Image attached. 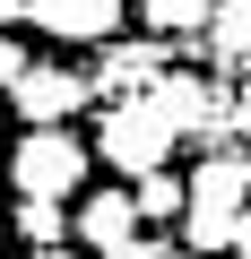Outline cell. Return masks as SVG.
<instances>
[{
  "label": "cell",
  "mask_w": 251,
  "mask_h": 259,
  "mask_svg": "<svg viewBox=\"0 0 251 259\" xmlns=\"http://www.w3.org/2000/svg\"><path fill=\"white\" fill-rule=\"evenodd\" d=\"M69 225H78V250H95V259L148 233V216H139V190H130V182H113V190H87V199L69 207Z\"/></svg>",
  "instance_id": "6"
},
{
  "label": "cell",
  "mask_w": 251,
  "mask_h": 259,
  "mask_svg": "<svg viewBox=\"0 0 251 259\" xmlns=\"http://www.w3.org/2000/svg\"><path fill=\"white\" fill-rule=\"evenodd\" d=\"M130 190H139V216H148V225H165V216L191 207V173H148V182H130Z\"/></svg>",
  "instance_id": "8"
},
{
  "label": "cell",
  "mask_w": 251,
  "mask_h": 259,
  "mask_svg": "<svg viewBox=\"0 0 251 259\" xmlns=\"http://www.w3.org/2000/svg\"><path fill=\"white\" fill-rule=\"evenodd\" d=\"M35 259H95V250H69V242H61V250H35Z\"/></svg>",
  "instance_id": "13"
},
{
  "label": "cell",
  "mask_w": 251,
  "mask_h": 259,
  "mask_svg": "<svg viewBox=\"0 0 251 259\" xmlns=\"http://www.w3.org/2000/svg\"><path fill=\"white\" fill-rule=\"evenodd\" d=\"M0 164H9V130H0Z\"/></svg>",
  "instance_id": "15"
},
{
  "label": "cell",
  "mask_w": 251,
  "mask_h": 259,
  "mask_svg": "<svg viewBox=\"0 0 251 259\" xmlns=\"http://www.w3.org/2000/svg\"><path fill=\"white\" fill-rule=\"evenodd\" d=\"M18 18H26V0H0V35H9V26H18Z\"/></svg>",
  "instance_id": "12"
},
{
  "label": "cell",
  "mask_w": 251,
  "mask_h": 259,
  "mask_svg": "<svg viewBox=\"0 0 251 259\" xmlns=\"http://www.w3.org/2000/svg\"><path fill=\"white\" fill-rule=\"evenodd\" d=\"M104 259H182V250H165V242H148V233H139V242H121V250H104Z\"/></svg>",
  "instance_id": "11"
},
{
  "label": "cell",
  "mask_w": 251,
  "mask_h": 259,
  "mask_svg": "<svg viewBox=\"0 0 251 259\" xmlns=\"http://www.w3.org/2000/svg\"><path fill=\"white\" fill-rule=\"evenodd\" d=\"M242 225H251V156H234V147H217V156H199V173H191V207H182V242L191 250H234L242 242Z\"/></svg>",
  "instance_id": "2"
},
{
  "label": "cell",
  "mask_w": 251,
  "mask_h": 259,
  "mask_svg": "<svg viewBox=\"0 0 251 259\" xmlns=\"http://www.w3.org/2000/svg\"><path fill=\"white\" fill-rule=\"evenodd\" d=\"M139 18H148L156 35H199V26L217 18V0H139Z\"/></svg>",
  "instance_id": "9"
},
{
  "label": "cell",
  "mask_w": 251,
  "mask_h": 259,
  "mask_svg": "<svg viewBox=\"0 0 251 259\" xmlns=\"http://www.w3.org/2000/svg\"><path fill=\"white\" fill-rule=\"evenodd\" d=\"M87 173H95V147L78 139V130H26V139L9 147V190H18V199H61V207H78V199H87Z\"/></svg>",
  "instance_id": "3"
},
{
  "label": "cell",
  "mask_w": 251,
  "mask_h": 259,
  "mask_svg": "<svg viewBox=\"0 0 251 259\" xmlns=\"http://www.w3.org/2000/svg\"><path fill=\"white\" fill-rule=\"evenodd\" d=\"M18 242L26 250H61V242H78V225H69L61 199H18Z\"/></svg>",
  "instance_id": "7"
},
{
  "label": "cell",
  "mask_w": 251,
  "mask_h": 259,
  "mask_svg": "<svg viewBox=\"0 0 251 259\" xmlns=\"http://www.w3.org/2000/svg\"><path fill=\"white\" fill-rule=\"evenodd\" d=\"M87 104H95V78H78V69H61V61H35V69L9 87V112H18L26 130H69Z\"/></svg>",
  "instance_id": "4"
},
{
  "label": "cell",
  "mask_w": 251,
  "mask_h": 259,
  "mask_svg": "<svg viewBox=\"0 0 251 259\" xmlns=\"http://www.w3.org/2000/svg\"><path fill=\"white\" fill-rule=\"evenodd\" d=\"M182 259H217V250H182Z\"/></svg>",
  "instance_id": "16"
},
{
  "label": "cell",
  "mask_w": 251,
  "mask_h": 259,
  "mask_svg": "<svg viewBox=\"0 0 251 259\" xmlns=\"http://www.w3.org/2000/svg\"><path fill=\"white\" fill-rule=\"evenodd\" d=\"M173 147H182V121H173V104H165L156 87H139V95H113V104L95 112V164L130 173V182H148V173H173Z\"/></svg>",
  "instance_id": "1"
},
{
  "label": "cell",
  "mask_w": 251,
  "mask_h": 259,
  "mask_svg": "<svg viewBox=\"0 0 251 259\" xmlns=\"http://www.w3.org/2000/svg\"><path fill=\"white\" fill-rule=\"evenodd\" d=\"M139 0H26V26L35 35H52V44H113L121 35V18H130Z\"/></svg>",
  "instance_id": "5"
},
{
  "label": "cell",
  "mask_w": 251,
  "mask_h": 259,
  "mask_svg": "<svg viewBox=\"0 0 251 259\" xmlns=\"http://www.w3.org/2000/svg\"><path fill=\"white\" fill-rule=\"evenodd\" d=\"M26 69H35V52H26V44H18V35H0V95H9V87H18V78H26Z\"/></svg>",
  "instance_id": "10"
},
{
  "label": "cell",
  "mask_w": 251,
  "mask_h": 259,
  "mask_svg": "<svg viewBox=\"0 0 251 259\" xmlns=\"http://www.w3.org/2000/svg\"><path fill=\"white\" fill-rule=\"evenodd\" d=\"M234 259H251V225H242V242H234Z\"/></svg>",
  "instance_id": "14"
}]
</instances>
